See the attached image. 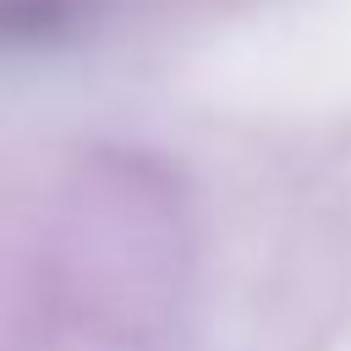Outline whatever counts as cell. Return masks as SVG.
Segmentation results:
<instances>
[{"mask_svg":"<svg viewBox=\"0 0 351 351\" xmlns=\"http://www.w3.org/2000/svg\"><path fill=\"white\" fill-rule=\"evenodd\" d=\"M71 16V0H0V38H38Z\"/></svg>","mask_w":351,"mask_h":351,"instance_id":"obj_1","label":"cell"}]
</instances>
